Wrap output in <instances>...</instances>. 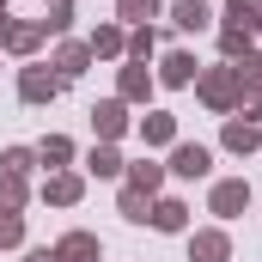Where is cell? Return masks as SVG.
Masks as SVG:
<instances>
[{
  "mask_svg": "<svg viewBox=\"0 0 262 262\" xmlns=\"http://www.w3.org/2000/svg\"><path fill=\"white\" fill-rule=\"evenodd\" d=\"M201 98H207V110H232V104L244 98V79H238V67H220V73H207V79H201Z\"/></svg>",
  "mask_w": 262,
  "mask_h": 262,
  "instance_id": "cell-1",
  "label": "cell"
},
{
  "mask_svg": "<svg viewBox=\"0 0 262 262\" xmlns=\"http://www.w3.org/2000/svg\"><path fill=\"white\" fill-rule=\"evenodd\" d=\"M140 134H146V140H152V146H165V140H171V134H177V122H171V116H165V110H159V116H146V122H140Z\"/></svg>",
  "mask_w": 262,
  "mask_h": 262,
  "instance_id": "cell-15",
  "label": "cell"
},
{
  "mask_svg": "<svg viewBox=\"0 0 262 262\" xmlns=\"http://www.w3.org/2000/svg\"><path fill=\"white\" fill-rule=\"evenodd\" d=\"M18 201H25V183L6 171V183H0V207H6V213H18Z\"/></svg>",
  "mask_w": 262,
  "mask_h": 262,
  "instance_id": "cell-20",
  "label": "cell"
},
{
  "mask_svg": "<svg viewBox=\"0 0 262 262\" xmlns=\"http://www.w3.org/2000/svg\"><path fill=\"white\" fill-rule=\"evenodd\" d=\"M0 12H6V0H0Z\"/></svg>",
  "mask_w": 262,
  "mask_h": 262,
  "instance_id": "cell-32",
  "label": "cell"
},
{
  "mask_svg": "<svg viewBox=\"0 0 262 262\" xmlns=\"http://www.w3.org/2000/svg\"><path fill=\"white\" fill-rule=\"evenodd\" d=\"M207 165H213L207 146H177V152H171V171H177V177H207Z\"/></svg>",
  "mask_w": 262,
  "mask_h": 262,
  "instance_id": "cell-6",
  "label": "cell"
},
{
  "mask_svg": "<svg viewBox=\"0 0 262 262\" xmlns=\"http://www.w3.org/2000/svg\"><path fill=\"white\" fill-rule=\"evenodd\" d=\"M67 12H73V0H55V6H49V18H43V25H49V31H67Z\"/></svg>",
  "mask_w": 262,
  "mask_h": 262,
  "instance_id": "cell-28",
  "label": "cell"
},
{
  "mask_svg": "<svg viewBox=\"0 0 262 262\" xmlns=\"http://www.w3.org/2000/svg\"><path fill=\"white\" fill-rule=\"evenodd\" d=\"M128 55H134V61H146V55H152V31H140V37H134V43H128Z\"/></svg>",
  "mask_w": 262,
  "mask_h": 262,
  "instance_id": "cell-29",
  "label": "cell"
},
{
  "mask_svg": "<svg viewBox=\"0 0 262 262\" xmlns=\"http://www.w3.org/2000/svg\"><path fill=\"white\" fill-rule=\"evenodd\" d=\"M37 37H43V25H6V12H0V43H6L12 55H31Z\"/></svg>",
  "mask_w": 262,
  "mask_h": 262,
  "instance_id": "cell-5",
  "label": "cell"
},
{
  "mask_svg": "<svg viewBox=\"0 0 262 262\" xmlns=\"http://www.w3.org/2000/svg\"><path fill=\"white\" fill-rule=\"evenodd\" d=\"M244 43H250V31H238V25H226V37H220V49H226V55H232V61H238V55H244Z\"/></svg>",
  "mask_w": 262,
  "mask_h": 262,
  "instance_id": "cell-21",
  "label": "cell"
},
{
  "mask_svg": "<svg viewBox=\"0 0 262 262\" xmlns=\"http://www.w3.org/2000/svg\"><path fill=\"white\" fill-rule=\"evenodd\" d=\"M159 183H165V171H159V165H134V171H128V189H140V195H152Z\"/></svg>",
  "mask_w": 262,
  "mask_h": 262,
  "instance_id": "cell-13",
  "label": "cell"
},
{
  "mask_svg": "<svg viewBox=\"0 0 262 262\" xmlns=\"http://www.w3.org/2000/svg\"><path fill=\"white\" fill-rule=\"evenodd\" d=\"M18 238H25V220H18V213H6V207H0V244H18Z\"/></svg>",
  "mask_w": 262,
  "mask_h": 262,
  "instance_id": "cell-22",
  "label": "cell"
},
{
  "mask_svg": "<svg viewBox=\"0 0 262 262\" xmlns=\"http://www.w3.org/2000/svg\"><path fill=\"white\" fill-rule=\"evenodd\" d=\"M238 79H244V85H262V55H250V49H244V67H238Z\"/></svg>",
  "mask_w": 262,
  "mask_h": 262,
  "instance_id": "cell-25",
  "label": "cell"
},
{
  "mask_svg": "<svg viewBox=\"0 0 262 262\" xmlns=\"http://www.w3.org/2000/svg\"><path fill=\"white\" fill-rule=\"evenodd\" d=\"M0 165H6V171H12V177H25V171H31V152H25V146H12V152H6V159H0Z\"/></svg>",
  "mask_w": 262,
  "mask_h": 262,
  "instance_id": "cell-27",
  "label": "cell"
},
{
  "mask_svg": "<svg viewBox=\"0 0 262 262\" xmlns=\"http://www.w3.org/2000/svg\"><path fill=\"white\" fill-rule=\"evenodd\" d=\"M244 207H250V183H244V177L213 183V213H220V220H232V213H244Z\"/></svg>",
  "mask_w": 262,
  "mask_h": 262,
  "instance_id": "cell-3",
  "label": "cell"
},
{
  "mask_svg": "<svg viewBox=\"0 0 262 262\" xmlns=\"http://www.w3.org/2000/svg\"><path fill=\"white\" fill-rule=\"evenodd\" d=\"M55 256H61V262H104V250H98L92 232H67L61 244H55Z\"/></svg>",
  "mask_w": 262,
  "mask_h": 262,
  "instance_id": "cell-4",
  "label": "cell"
},
{
  "mask_svg": "<svg viewBox=\"0 0 262 262\" xmlns=\"http://www.w3.org/2000/svg\"><path fill=\"white\" fill-rule=\"evenodd\" d=\"M25 262H61V256H55V250H31Z\"/></svg>",
  "mask_w": 262,
  "mask_h": 262,
  "instance_id": "cell-30",
  "label": "cell"
},
{
  "mask_svg": "<svg viewBox=\"0 0 262 262\" xmlns=\"http://www.w3.org/2000/svg\"><path fill=\"white\" fill-rule=\"evenodd\" d=\"M49 201H79V177H49Z\"/></svg>",
  "mask_w": 262,
  "mask_h": 262,
  "instance_id": "cell-19",
  "label": "cell"
},
{
  "mask_svg": "<svg viewBox=\"0 0 262 262\" xmlns=\"http://www.w3.org/2000/svg\"><path fill=\"white\" fill-rule=\"evenodd\" d=\"M43 159H49V165H67V159H73V146H67L61 134H49V140H43Z\"/></svg>",
  "mask_w": 262,
  "mask_h": 262,
  "instance_id": "cell-23",
  "label": "cell"
},
{
  "mask_svg": "<svg viewBox=\"0 0 262 262\" xmlns=\"http://www.w3.org/2000/svg\"><path fill=\"white\" fill-rule=\"evenodd\" d=\"M183 213H189V207H183V201H159V207H152V213H146V220H152V226H159V232H183Z\"/></svg>",
  "mask_w": 262,
  "mask_h": 262,
  "instance_id": "cell-11",
  "label": "cell"
},
{
  "mask_svg": "<svg viewBox=\"0 0 262 262\" xmlns=\"http://www.w3.org/2000/svg\"><path fill=\"white\" fill-rule=\"evenodd\" d=\"M250 116H262V85H256V92H250Z\"/></svg>",
  "mask_w": 262,
  "mask_h": 262,
  "instance_id": "cell-31",
  "label": "cell"
},
{
  "mask_svg": "<svg viewBox=\"0 0 262 262\" xmlns=\"http://www.w3.org/2000/svg\"><path fill=\"white\" fill-rule=\"evenodd\" d=\"M85 165H92L98 177H116V171H122V159H116V146H92V159H85Z\"/></svg>",
  "mask_w": 262,
  "mask_h": 262,
  "instance_id": "cell-16",
  "label": "cell"
},
{
  "mask_svg": "<svg viewBox=\"0 0 262 262\" xmlns=\"http://www.w3.org/2000/svg\"><path fill=\"white\" fill-rule=\"evenodd\" d=\"M189 256H195V262H226V232H195Z\"/></svg>",
  "mask_w": 262,
  "mask_h": 262,
  "instance_id": "cell-10",
  "label": "cell"
},
{
  "mask_svg": "<svg viewBox=\"0 0 262 262\" xmlns=\"http://www.w3.org/2000/svg\"><path fill=\"white\" fill-rule=\"evenodd\" d=\"M85 61H92V49H79V43H67L61 55H55V67H61V79H79V73H85Z\"/></svg>",
  "mask_w": 262,
  "mask_h": 262,
  "instance_id": "cell-12",
  "label": "cell"
},
{
  "mask_svg": "<svg viewBox=\"0 0 262 262\" xmlns=\"http://www.w3.org/2000/svg\"><path fill=\"white\" fill-rule=\"evenodd\" d=\"M152 12H159V0H122V18H134V25L152 18Z\"/></svg>",
  "mask_w": 262,
  "mask_h": 262,
  "instance_id": "cell-24",
  "label": "cell"
},
{
  "mask_svg": "<svg viewBox=\"0 0 262 262\" xmlns=\"http://www.w3.org/2000/svg\"><path fill=\"white\" fill-rule=\"evenodd\" d=\"M171 18H177V31H201L213 12H207V0H177V6H171Z\"/></svg>",
  "mask_w": 262,
  "mask_h": 262,
  "instance_id": "cell-9",
  "label": "cell"
},
{
  "mask_svg": "<svg viewBox=\"0 0 262 262\" xmlns=\"http://www.w3.org/2000/svg\"><path fill=\"white\" fill-rule=\"evenodd\" d=\"M159 79H165V85H189V79H195V55H189V49H171Z\"/></svg>",
  "mask_w": 262,
  "mask_h": 262,
  "instance_id": "cell-7",
  "label": "cell"
},
{
  "mask_svg": "<svg viewBox=\"0 0 262 262\" xmlns=\"http://www.w3.org/2000/svg\"><path fill=\"white\" fill-rule=\"evenodd\" d=\"M226 146L232 152H250L256 146V122H226Z\"/></svg>",
  "mask_w": 262,
  "mask_h": 262,
  "instance_id": "cell-14",
  "label": "cell"
},
{
  "mask_svg": "<svg viewBox=\"0 0 262 262\" xmlns=\"http://www.w3.org/2000/svg\"><path fill=\"white\" fill-rule=\"evenodd\" d=\"M122 213H128V220H146V195H140V189H122Z\"/></svg>",
  "mask_w": 262,
  "mask_h": 262,
  "instance_id": "cell-26",
  "label": "cell"
},
{
  "mask_svg": "<svg viewBox=\"0 0 262 262\" xmlns=\"http://www.w3.org/2000/svg\"><path fill=\"white\" fill-rule=\"evenodd\" d=\"M85 49H92V55H116V49H122V37H116V31H110V25H98V31H92V43H85Z\"/></svg>",
  "mask_w": 262,
  "mask_h": 262,
  "instance_id": "cell-17",
  "label": "cell"
},
{
  "mask_svg": "<svg viewBox=\"0 0 262 262\" xmlns=\"http://www.w3.org/2000/svg\"><path fill=\"white\" fill-rule=\"evenodd\" d=\"M122 122H128V116H122V104H116V98H110V104H98V110H92V128L104 134V140H116V134H122Z\"/></svg>",
  "mask_w": 262,
  "mask_h": 262,
  "instance_id": "cell-8",
  "label": "cell"
},
{
  "mask_svg": "<svg viewBox=\"0 0 262 262\" xmlns=\"http://www.w3.org/2000/svg\"><path fill=\"white\" fill-rule=\"evenodd\" d=\"M146 92H152L146 67H128V73H122V98H146Z\"/></svg>",
  "mask_w": 262,
  "mask_h": 262,
  "instance_id": "cell-18",
  "label": "cell"
},
{
  "mask_svg": "<svg viewBox=\"0 0 262 262\" xmlns=\"http://www.w3.org/2000/svg\"><path fill=\"white\" fill-rule=\"evenodd\" d=\"M55 92H61V73L25 67V79H18V98H25V104H43V98H55Z\"/></svg>",
  "mask_w": 262,
  "mask_h": 262,
  "instance_id": "cell-2",
  "label": "cell"
}]
</instances>
